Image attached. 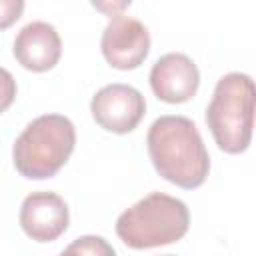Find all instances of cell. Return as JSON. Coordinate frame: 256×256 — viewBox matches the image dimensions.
Returning <instances> with one entry per match:
<instances>
[{"instance_id": "4fadbf2b", "label": "cell", "mask_w": 256, "mask_h": 256, "mask_svg": "<svg viewBox=\"0 0 256 256\" xmlns=\"http://www.w3.org/2000/svg\"><path fill=\"white\" fill-rule=\"evenodd\" d=\"M164 256H174V254H164Z\"/></svg>"}, {"instance_id": "5b68a950", "label": "cell", "mask_w": 256, "mask_h": 256, "mask_svg": "<svg viewBox=\"0 0 256 256\" xmlns=\"http://www.w3.org/2000/svg\"><path fill=\"white\" fill-rule=\"evenodd\" d=\"M90 112L94 122L106 132L128 134L146 114V100L140 90L130 84L102 86L90 100Z\"/></svg>"}, {"instance_id": "3957f363", "label": "cell", "mask_w": 256, "mask_h": 256, "mask_svg": "<svg viewBox=\"0 0 256 256\" xmlns=\"http://www.w3.org/2000/svg\"><path fill=\"white\" fill-rule=\"evenodd\" d=\"M190 228L188 206L170 194L150 192L116 220L118 238L132 250L174 244Z\"/></svg>"}, {"instance_id": "7c38bea8", "label": "cell", "mask_w": 256, "mask_h": 256, "mask_svg": "<svg viewBox=\"0 0 256 256\" xmlns=\"http://www.w3.org/2000/svg\"><path fill=\"white\" fill-rule=\"evenodd\" d=\"M24 12L22 0H0V30L10 28Z\"/></svg>"}, {"instance_id": "9c48e42d", "label": "cell", "mask_w": 256, "mask_h": 256, "mask_svg": "<svg viewBox=\"0 0 256 256\" xmlns=\"http://www.w3.org/2000/svg\"><path fill=\"white\" fill-rule=\"evenodd\" d=\"M12 54L16 62L30 72L52 70L62 56L60 34L48 22H30L16 34Z\"/></svg>"}, {"instance_id": "52a82bcc", "label": "cell", "mask_w": 256, "mask_h": 256, "mask_svg": "<svg viewBox=\"0 0 256 256\" xmlns=\"http://www.w3.org/2000/svg\"><path fill=\"white\" fill-rule=\"evenodd\" d=\"M18 222L34 242H54L68 230V204L56 192H32L22 200Z\"/></svg>"}, {"instance_id": "7a4b0ae2", "label": "cell", "mask_w": 256, "mask_h": 256, "mask_svg": "<svg viewBox=\"0 0 256 256\" xmlns=\"http://www.w3.org/2000/svg\"><path fill=\"white\" fill-rule=\"evenodd\" d=\"M76 146V128L62 114H42L20 132L12 146V162L30 180L52 178Z\"/></svg>"}, {"instance_id": "30bf717a", "label": "cell", "mask_w": 256, "mask_h": 256, "mask_svg": "<svg viewBox=\"0 0 256 256\" xmlns=\"http://www.w3.org/2000/svg\"><path fill=\"white\" fill-rule=\"evenodd\" d=\"M58 256H116V250L106 238L96 234H86L70 242Z\"/></svg>"}, {"instance_id": "8fae6325", "label": "cell", "mask_w": 256, "mask_h": 256, "mask_svg": "<svg viewBox=\"0 0 256 256\" xmlns=\"http://www.w3.org/2000/svg\"><path fill=\"white\" fill-rule=\"evenodd\" d=\"M16 92H18V86L14 76L0 66V114L12 106V102L16 100Z\"/></svg>"}, {"instance_id": "6da1fadb", "label": "cell", "mask_w": 256, "mask_h": 256, "mask_svg": "<svg viewBox=\"0 0 256 256\" xmlns=\"http://www.w3.org/2000/svg\"><path fill=\"white\" fill-rule=\"evenodd\" d=\"M146 148L154 170L184 190H194L208 178V150L196 124L186 116L156 118L148 128Z\"/></svg>"}, {"instance_id": "8992f818", "label": "cell", "mask_w": 256, "mask_h": 256, "mask_svg": "<svg viewBox=\"0 0 256 256\" xmlns=\"http://www.w3.org/2000/svg\"><path fill=\"white\" fill-rule=\"evenodd\" d=\"M100 50L112 68L134 70L148 58L150 32L140 20L126 14H114L102 32Z\"/></svg>"}, {"instance_id": "ba28073f", "label": "cell", "mask_w": 256, "mask_h": 256, "mask_svg": "<svg viewBox=\"0 0 256 256\" xmlns=\"http://www.w3.org/2000/svg\"><path fill=\"white\" fill-rule=\"evenodd\" d=\"M200 86V72L194 60L182 52L160 56L150 70V88L154 96L168 104H182L194 98Z\"/></svg>"}, {"instance_id": "277c9868", "label": "cell", "mask_w": 256, "mask_h": 256, "mask_svg": "<svg viewBox=\"0 0 256 256\" xmlns=\"http://www.w3.org/2000/svg\"><path fill=\"white\" fill-rule=\"evenodd\" d=\"M254 80L244 72L224 74L206 108V124L214 142L226 154H242L252 140L254 128Z\"/></svg>"}]
</instances>
